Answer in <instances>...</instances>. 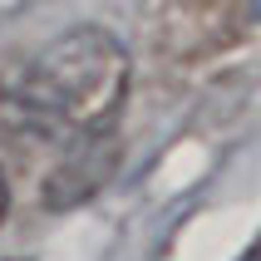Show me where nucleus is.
Segmentation results:
<instances>
[{
	"instance_id": "f257e3e1",
	"label": "nucleus",
	"mask_w": 261,
	"mask_h": 261,
	"mask_svg": "<svg viewBox=\"0 0 261 261\" xmlns=\"http://www.w3.org/2000/svg\"><path fill=\"white\" fill-rule=\"evenodd\" d=\"M133 59L114 30L74 25L44 44L15 79V109L64 133H103L128 99Z\"/></svg>"
},
{
	"instance_id": "f03ea898",
	"label": "nucleus",
	"mask_w": 261,
	"mask_h": 261,
	"mask_svg": "<svg viewBox=\"0 0 261 261\" xmlns=\"http://www.w3.org/2000/svg\"><path fill=\"white\" fill-rule=\"evenodd\" d=\"M143 35L158 64L202 69L242 40V0H143Z\"/></svg>"
},
{
	"instance_id": "7ed1b4c3",
	"label": "nucleus",
	"mask_w": 261,
	"mask_h": 261,
	"mask_svg": "<svg viewBox=\"0 0 261 261\" xmlns=\"http://www.w3.org/2000/svg\"><path fill=\"white\" fill-rule=\"evenodd\" d=\"M118 168V138L114 133H79V143L55 163V173L44 177V207L49 212H69V207L89 202L94 192L114 177Z\"/></svg>"
},
{
	"instance_id": "20e7f679",
	"label": "nucleus",
	"mask_w": 261,
	"mask_h": 261,
	"mask_svg": "<svg viewBox=\"0 0 261 261\" xmlns=\"http://www.w3.org/2000/svg\"><path fill=\"white\" fill-rule=\"evenodd\" d=\"M5 212H10V182H5V168H0V222H5Z\"/></svg>"
},
{
	"instance_id": "39448f33",
	"label": "nucleus",
	"mask_w": 261,
	"mask_h": 261,
	"mask_svg": "<svg viewBox=\"0 0 261 261\" xmlns=\"http://www.w3.org/2000/svg\"><path fill=\"white\" fill-rule=\"evenodd\" d=\"M237 261H261V232H256V237H251V242H247V251H242V256H237Z\"/></svg>"
},
{
	"instance_id": "423d86ee",
	"label": "nucleus",
	"mask_w": 261,
	"mask_h": 261,
	"mask_svg": "<svg viewBox=\"0 0 261 261\" xmlns=\"http://www.w3.org/2000/svg\"><path fill=\"white\" fill-rule=\"evenodd\" d=\"M251 10H256V20H261V0H251Z\"/></svg>"
},
{
	"instance_id": "0eeeda50",
	"label": "nucleus",
	"mask_w": 261,
	"mask_h": 261,
	"mask_svg": "<svg viewBox=\"0 0 261 261\" xmlns=\"http://www.w3.org/2000/svg\"><path fill=\"white\" fill-rule=\"evenodd\" d=\"M10 261H25V256H10Z\"/></svg>"
}]
</instances>
